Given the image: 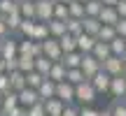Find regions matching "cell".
<instances>
[{"mask_svg": "<svg viewBox=\"0 0 126 116\" xmlns=\"http://www.w3.org/2000/svg\"><path fill=\"white\" fill-rule=\"evenodd\" d=\"M19 12L23 19H35V2L33 0H19Z\"/></svg>", "mask_w": 126, "mask_h": 116, "instance_id": "29", "label": "cell"}, {"mask_svg": "<svg viewBox=\"0 0 126 116\" xmlns=\"http://www.w3.org/2000/svg\"><path fill=\"white\" fill-rule=\"evenodd\" d=\"M100 109H96L94 104H82L79 107V116H98Z\"/></svg>", "mask_w": 126, "mask_h": 116, "instance_id": "42", "label": "cell"}, {"mask_svg": "<svg viewBox=\"0 0 126 116\" xmlns=\"http://www.w3.org/2000/svg\"><path fill=\"white\" fill-rule=\"evenodd\" d=\"M33 2H40V0H33Z\"/></svg>", "mask_w": 126, "mask_h": 116, "instance_id": "57", "label": "cell"}, {"mask_svg": "<svg viewBox=\"0 0 126 116\" xmlns=\"http://www.w3.org/2000/svg\"><path fill=\"white\" fill-rule=\"evenodd\" d=\"M68 14H70V19H84V16H86L84 5H82L79 0H72V2L68 5Z\"/></svg>", "mask_w": 126, "mask_h": 116, "instance_id": "32", "label": "cell"}, {"mask_svg": "<svg viewBox=\"0 0 126 116\" xmlns=\"http://www.w3.org/2000/svg\"><path fill=\"white\" fill-rule=\"evenodd\" d=\"M35 102H40V93H37V88H23V91H19V104L21 107H33Z\"/></svg>", "mask_w": 126, "mask_h": 116, "instance_id": "10", "label": "cell"}, {"mask_svg": "<svg viewBox=\"0 0 126 116\" xmlns=\"http://www.w3.org/2000/svg\"><path fill=\"white\" fill-rule=\"evenodd\" d=\"M47 77H49L51 81H56V84H61V81H65V77H68V67L63 65V63H54Z\"/></svg>", "mask_w": 126, "mask_h": 116, "instance_id": "19", "label": "cell"}, {"mask_svg": "<svg viewBox=\"0 0 126 116\" xmlns=\"http://www.w3.org/2000/svg\"><path fill=\"white\" fill-rule=\"evenodd\" d=\"M91 54H94L96 58H98L100 63H105L108 60L110 56H112V49H110V42H96V46H94V51H91Z\"/></svg>", "mask_w": 126, "mask_h": 116, "instance_id": "17", "label": "cell"}, {"mask_svg": "<svg viewBox=\"0 0 126 116\" xmlns=\"http://www.w3.org/2000/svg\"><path fill=\"white\" fill-rule=\"evenodd\" d=\"M9 84H12V91H23L28 86V81H26V74H23V72H9Z\"/></svg>", "mask_w": 126, "mask_h": 116, "instance_id": "20", "label": "cell"}, {"mask_svg": "<svg viewBox=\"0 0 126 116\" xmlns=\"http://www.w3.org/2000/svg\"><path fill=\"white\" fill-rule=\"evenodd\" d=\"M79 67H82V72L86 74V79H91L94 74H98V72L103 70V63H100L94 54H84V60H82Z\"/></svg>", "mask_w": 126, "mask_h": 116, "instance_id": "5", "label": "cell"}, {"mask_svg": "<svg viewBox=\"0 0 126 116\" xmlns=\"http://www.w3.org/2000/svg\"><path fill=\"white\" fill-rule=\"evenodd\" d=\"M7 116H28V109L26 107H21V104H16L14 109H9Z\"/></svg>", "mask_w": 126, "mask_h": 116, "instance_id": "43", "label": "cell"}, {"mask_svg": "<svg viewBox=\"0 0 126 116\" xmlns=\"http://www.w3.org/2000/svg\"><path fill=\"white\" fill-rule=\"evenodd\" d=\"M82 60H84V54L82 51H70V54H63V65L68 67V70H72V67H79Z\"/></svg>", "mask_w": 126, "mask_h": 116, "instance_id": "18", "label": "cell"}, {"mask_svg": "<svg viewBox=\"0 0 126 116\" xmlns=\"http://www.w3.org/2000/svg\"><path fill=\"white\" fill-rule=\"evenodd\" d=\"M35 26H37V21H35V19H23L21 28H19V35H21V37H31V40H33Z\"/></svg>", "mask_w": 126, "mask_h": 116, "instance_id": "31", "label": "cell"}, {"mask_svg": "<svg viewBox=\"0 0 126 116\" xmlns=\"http://www.w3.org/2000/svg\"><path fill=\"white\" fill-rule=\"evenodd\" d=\"M79 2H82V5H84V2H89V0H79Z\"/></svg>", "mask_w": 126, "mask_h": 116, "instance_id": "54", "label": "cell"}, {"mask_svg": "<svg viewBox=\"0 0 126 116\" xmlns=\"http://www.w3.org/2000/svg\"><path fill=\"white\" fill-rule=\"evenodd\" d=\"M19 56L40 58L42 56V42H35V40H31V37H21V40H19Z\"/></svg>", "mask_w": 126, "mask_h": 116, "instance_id": "3", "label": "cell"}, {"mask_svg": "<svg viewBox=\"0 0 126 116\" xmlns=\"http://www.w3.org/2000/svg\"><path fill=\"white\" fill-rule=\"evenodd\" d=\"M45 79H47V77H42L40 72H35V70H33V72H28V74H26L28 88H40V86H42V81H45Z\"/></svg>", "mask_w": 126, "mask_h": 116, "instance_id": "37", "label": "cell"}, {"mask_svg": "<svg viewBox=\"0 0 126 116\" xmlns=\"http://www.w3.org/2000/svg\"><path fill=\"white\" fill-rule=\"evenodd\" d=\"M51 65H54V60H49L47 56H40V58H35V72H40L42 77H47V74H49Z\"/></svg>", "mask_w": 126, "mask_h": 116, "instance_id": "30", "label": "cell"}, {"mask_svg": "<svg viewBox=\"0 0 126 116\" xmlns=\"http://www.w3.org/2000/svg\"><path fill=\"white\" fill-rule=\"evenodd\" d=\"M19 9V0H0V16H9Z\"/></svg>", "mask_w": 126, "mask_h": 116, "instance_id": "36", "label": "cell"}, {"mask_svg": "<svg viewBox=\"0 0 126 116\" xmlns=\"http://www.w3.org/2000/svg\"><path fill=\"white\" fill-rule=\"evenodd\" d=\"M98 116H112V112H110V109H100Z\"/></svg>", "mask_w": 126, "mask_h": 116, "instance_id": "49", "label": "cell"}, {"mask_svg": "<svg viewBox=\"0 0 126 116\" xmlns=\"http://www.w3.org/2000/svg\"><path fill=\"white\" fill-rule=\"evenodd\" d=\"M96 42H98V37L82 33V35L77 37V51H82V54H91V51H94V46H96Z\"/></svg>", "mask_w": 126, "mask_h": 116, "instance_id": "12", "label": "cell"}, {"mask_svg": "<svg viewBox=\"0 0 126 116\" xmlns=\"http://www.w3.org/2000/svg\"><path fill=\"white\" fill-rule=\"evenodd\" d=\"M42 56H47L49 60L61 63L63 60V49H61V42L56 37H49V40L42 42Z\"/></svg>", "mask_w": 126, "mask_h": 116, "instance_id": "2", "label": "cell"}, {"mask_svg": "<svg viewBox=\"0 0 126 116\" xmlns=\"http://www.w3.org/2000/svg\"><path fill=\"white\" fill-rule=\"evenodd\" d=\"M59 42H61V49H63V54H70V51H77V37L75 35H63L59 37Z\"/></svg>", "mask_w": 126, "mask_h": 116, "instance_id": "27", "label": "cell"}, {"mask_svg": "<svg viewBox=\"0 0 126 116\" xmlns=\"http://www.w3.org/2000/svg\"><path fill=\"white\" fill-rule=\"evenodd\" d=\"M2 72H7V65H5V60L0 58V74H2Z\"/></svg>", "mask_w": 126, "mask_h": 116, "instance_id": "50", "label": "cell"}, {"mask_svg": "<svg viewBox=\"0 0 126 116\" xmlns=\"http://www.w3.org/2000/svg\"><path fill=\"white\" fill-rule=\"evenodd\" d=\"M12 91V84H9V72H2L0 74V93H7Z\"/></svg>", "mask_w": 126, "mask_h": 116, "instance_id": "41", "label": "cell"}, {"mask_svg": "<svg viewBox=\"0 0 126 116\" xmlns=\"http://www.w3.org/2000/svg\"><path fill=\"white\" fill-rule=\"evenodd\" d=\"M119 0H103V5H108V7H117Z\"/></svg>", "mask_w": 126, "mask_h": 116, "instance_id": "48", "label": "cell"}, {"mask_svg": "<svg viewBox=\"0 0 126 116\" xmlns=\"http://www.w3.org/2000/svg\"><path fill=\"white\" fill-rule=\"evenodd\" d=\"M114 37H117V28L103 23V28H100V33H98V40H100V42H112Z\"/></svg>", "mask_w": 126, "mask_h": 116, "instance_id": "35", "label": "cell"}, {"mask_svg": "<svg viewBox=\"0 0 126 116\" xmlns=\"http://www.w3.org/2000/svg\"><path fill=\"white\" fill-rule=\"evenodd\" d=\"M56 2H63V5H70L72 0H56Z\"/></svg>", "mask_w": 126, "mask_h": 116, "instance_id": "51", "label": "cell"}, {"mask_svg": "<svg viewBox=\"0 0 126 116\" xmlns=\"http://www.w3.org/2000/svg\"><path fill=\"white\" fill-rule=\"evenodd\" d=\"M68 104L63 102V100H59V98H49L45 102V109H47V116H61L63 114V109H65Z\"/></svg>", "mask_w": 126, "mask_h": 116, "instance_id": "14", "label": "cell"}, {"mask_svg": "<svg viewBox=\"0 0 126 116\" xmlns=\"http://www.w3.org/2000/svg\"><path fill=\"white\" fill-rule=\"evenodd\" d=\"M103 0H89V2H84V12L86 16H100V12H103Z\"/></svg>", "mask_w": 126, "mask_h": 116, "instance_id": "28", "label": "cell"}, {"mask_svg": "<svg viewBox=\"0 0 126 116\" xmlns=\"http://www.w3.org/2000/svg\"><path fill=\"white\" fill-rule=\"evenodd\" d=\"M0 58H2V60L19 58V40H16V37H5L2 49H0Z\"/></svg>", "mask_w": 126, "mask_h": 116, "instance_id": "8", "label": "cell"}, {"mask_svg": "<svg viewBox=\"0 0 126 116\" xmlns=\"http://www.w3.org/2000/svg\"><path fill=\"white\" fill-rule=\"evenodd\" d=\"M61 116H79V107H75V104H68V107L63 109Z\"/></svg>", "mask_w": 126, "mask_h": 116, "instance_id": "44", "label": "cell"}, {"mask_svg": "<svg viewBox=\"0 0 126 116\" xmlns=\"http://www.w3.org/2000/svg\"><path fill=\"white\" fill-rule=\"evenodd\" d=\"M114 28H117V35L126 37V19H119V21H117V26H114Z\"/></svg>", "mask_w": 126, "mask_h": 116, "instance_id": "46", "label": "cell"}, {"mask_svg": "<svg viewBox=\"0 0 126 116\" xmlns=\"http://www.w3.org/2000/svg\"><path fill=\"white\" fill-rule=\"evenodd\" d=\"M98 19H100V23H108V26H117V21H119L122 16H119V12H117L114 7H108V5H105Z\"/></svg>", "mask_w": 126, "mask_h": 116, "instance_id": "15", "label": "cell"}, {"mask_svg": "<svg viewBox=\"0 0 126 116\" xmlns=\"http://www.w3.org/2000/svg\"><path fill=\"white\" fill-rule=\"evenodd\" d=\"M103 70L108 72V74H112V77L124 74V58H119V56H110L108 60L103 63Z\"/></svg>", "mask_w": 126, "mask_h": 116, "instance_id": "11", "label": "cell"}, {"mask_svg": "<svg viewBox=\"0 0 126 116\" xmlns=\"http://www.w3.org/2000/svg\"><path fill=\"white\" fill-rule=\"evenodd\" d=\"M49 23V35L51 37H56V40H59V37H63L68 33V26H65V21H59V19H51V21H47Z\"/></svg>", "mask_w": 126, "mask_h": 116, "instance_id": "21", "label": "cell"}, {"mask_svg": "<svg viewBox=\"0 0 126 116\" xmlns=\"http://www.w3.org/2000/svg\"><path fill=\"white\" fill-rule=\"evenodd\" d=\"M110 95L114 100H124L126 98V77L119 74V77H112V84H110Z\"/></svg>", "mask_w": 126, "mask_h": 116, "instance_id": "9", "label": "cell"}, {"mask_svg": "<svg viewBox=\"0 0 126 116\" xmlns=\"http://www.w3.org/2000/svg\"><path fill=\"white\" fill-rule=\"evenodd\" d=\"M75 98H77V104H94V100L98 98V91L94 88V84H91L89 79L82 81V84L75 86Z\"/></svg>", "mask_w": 126, "mask_h": 116, "instance_id": "1", "label": "cell"}, {"mask_svg": "<svg viewBox=\"0 0 126 116\" xmlns=\"http://www.w3.org/2000/svg\"><path fill=\"white\" fill-rule=\"evenodd\" d=\"M114 9L119 12V16H122V19H126V0H119V2H117V7H114Z\"/></svg>", "mask_w": 126, "mask_h": 116, "instance_id": "47", "label": "cell"}, {"mask_svg": "<svg viewBox=\"0 0 126 116\" xmlns=\"http://www.w3.org/2000/svg\"><path fill=\"white\" fill-rule=\"evenodd\" d=\"M110 112H112V116H126V98L124 100H114Z\"/></svg>", "mask_w": 126, "mask_h": 116, "instance_id": "39", "label": "cell"}, {"mask_svg": "<svg viewBox=\"0 0 126 116\" xmlns=\"http://www.w3.org/2000/svg\"><path fill=\"white\" fill-rule=\"evenodd\" d=\"M19 104V93L16 91H7L5 93V100H2V112H5V116H7V112L9 109H14Z\"/></svg>", "mask_w": 126, "mask_h": 116, "instance_id": "26", "label": "cell"}, {"mask_svg": "<svg viewBox=\"0 0 126 116\" xmlns=\"http://www.w3.org/2000/svg\"><path fill=\"white\" fill-rule=\"evenodd\" d=\"M54 2L56 0H40L35 2V21H51L54 19Z\"/></svg>", "mask_w": 126, "mask_h": 116, "instance_id": "4", "label": "cell"}, {"mask_svg": "<svg viewBox=\"0 0 126 116\" xmlns=\"http://www.w3.org/2000/svg\"><path fill=\"white\" fill-rule=\"evenodd\" d=\"M37 93H40V100H42V102H47L49 98H56V81H51L49 77H47V79L42 81V86L37 88Z\"/></svg>", "mask_w": 126, "mask_h": 116, "instance_id": "13", "label": "cell"}, {"mask_svg": "<svg viewBox=\"0 0 126 116\" xmlns=\"http://www.w3.org/2000/svg\"><path fill=\"white\" fill-rule=\"evenodd\" d=\"M65 26H68V35L79 37L82 33H84V19H68Z\"/></svg>", "mask_w": 126, "mask_h": 116, "instance_id": "24", "label": "cell"}, {"mask_svg": "<svg viewBox=\"0 0 126 116\" xmlns=\"http://www.w3.org/2000/svg\"><path fill=\"white\" fill-rule=\"evenodd\" d=\"M54 19H59V21H68V19H70V14H68V5L54 2Z\"/></svg>", "mask_w": 126, "mask_h": 116, "instance_id": "38", "label": "cell"}, {"mask_svg": "<svg viewBox=\"0 0 126 116\" xmlns=\"http://www.w3.org/2000/svg\"><path fill=\"white\" fill-rule=\"evenodd\" d=\"M56 98L63 100L65 104H75L77 98H75V86L70 84V81H61V84H56Z\"/></svg>", "mask_w": 126, "mask_h": 116, "instance_id": "6", "label": "cell"}, {"mask_svg": "<svg viewBox=\"0 0 126 116\" xmlns=\"http://www.w3.org/2000/svg\"><path fill=\"white\" fill-rule=\"evenodd\" d=\"M2 42H5V40H0V49H2Z\"/></svg>", "mask_w": 126, "mask_h": 116, "instance_id": "55", "label": "cell"}, {"mask_svg": "<svg viewBox=\"0 0 126 116\" xmlns=\"http://www.w3.org/2000/svg\"><path fill=\"white\" fill-rule=\"evenodd\" d=\"M49 23H45V21H37V26H35V33H33V40L35 42H45V40H49Z\"/></svg>", "mask_w": 126, "mask_h": 116, "instance_id": "25", "label": "cell"}, {"mask_svg": "<svg viewBox=\"0 0 126 116\" xmlns=\"http://www.w3.org/2000/svg\"><path fill=\"white\" fill-rule=\"evenodd\" d=\"M5 37H9V28L5 23V16H0V40H5Z\"/></svg>", "mask_w": 126, "mask_h": 116, "instance_id": "45", "label": "cell"}, {"mask_svg": "<svg viewBox=\"0 0 126 116\" xmlns=\"http://www.w3.org/2000/svg\"><path fill=\"white\" fill-rule=\"evenodd\" d=\"M100 28H103V23H100V19H98V16H84V33H86V35L98 37Z\"/></svg>", "mask_w": 126, "mask_h": 116, "instance_id": "16", "label": "cell"}, {"mask_svg": "<svg viewBox=\"0 0 126 116\" xmlns=\"http://www.w3.org/2000/svg\"><path fill=\"white\" fill-rule=\"evenodd\" d=\"M5 23H7V28H9V33H19V28H21V23H23V16H21V12H12L9 16H5Z\"/></svg>", "mask_w": 126, "mask_h": 116, "instance_id": "22", "label": "cell"}, {"mask_svg": "<svg viewBox=\"0 0 126 116\" xmlns=\"http://www.w3.org/2000/svg\"><path fill=\"white\" fill-rule=\"evenodd\" d=\"M124 77H126V56H124Z\"/></svg>", "mask_w": 126, "mask_h": 116, "instance_id": "53", "label": "cell"}, {"mask_svg": "<svg viewBox=\"0 0 126 116\" xmlns=\"http://www.w3.org/2000/svg\"><path fill=\"white\" fill-rule=\"evenodd\" d=\"M0 116H5V112H2V109H0Z\"/></svg>", "mask_w": 126, "mask_h": 116, "instance_id": "56", "label": "cell"}, {"mask_svg": "<svg viewBox=\"0 0 126 116\" xmlns=\"http://www.w3.org/2000/svg\"><path fill=\"white\" fill-rule=\"evenodd\" d=\"M2 100H5V93H0V109H2Z\"/></svg>", "mask_w": 126, "mask_h": 116, "instance_id": "52", "label": "cell"}, {"mask_svg": "<svg viewBox=\"0 0 126 116\" xmlns=\"http://www.w3.org/2000/svg\"><path fill=\"white\" fill-rule=\"evenodd\" d=\"M65 81H70L72 86H77V84H82V81H86V74L82 72V67H72V70H68Z\"/></svg>", "mask_w": 126, "mask_h": 116, "instance_id": "33", "label": "cell"}, {"mask_svg": "<svg viewBox=\"0 0 126 116\" xmlns=\"http://www.w3.org/2000/svg\"><path fill=\"white\" fill-rule=\"evenodd\" d=\"M35 70V58L33 56H19V72L28 74V72Z\"/></svg>", "mask_w": 126, "mask_h": 116, "instance_id": "34", "label": "cell"}, {"mask_svg": "<svg viewBox=\"0 0 126 116\" xmlns=\"http://www.w3.org/2000/svg\"><path fill=\"white\" fill-rule=\"evenodd\" d=\"M28 116H47V109H45V102H35L33 107H28Z\"/></svg>", "mask_w": 126, "mask_h": 116, "instance_id": "40", "label": "cell"}, {"mask_svg": "<svg viewBox=\"0 0 126 116\" xmlns=\"http://www.w3.org/2000/svg\"><path fill=\"white\" fill-rule=\"evenodd\" d=\"M110 49H112V56H119V58H124V56H126V37L117 35L112 42H110Z\"/></svg>", "mask_w": 126, "mask_h": 116, "instance_id": "23", "label": "cell"}, {"mask_svg": "<svg viewBox=\"0 0 126 116\" xmlns=\"http://www.w3.org/2000/svg\"><path fill=\"white\" fill-rule=\"evenodd\" d=\"M91 84H94V88L98 91V95L100 93H110V84H112V74H108L105 70H100L98 74H94L91 77Z\"/></svg>", "mask_w": 126, "mask_h": 116, "instance_id": "7", "label": "cell"}]
</instances>
